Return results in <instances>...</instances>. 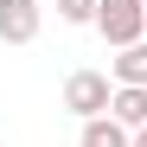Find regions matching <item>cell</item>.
Listing matches in <instances>:
<instances>
[{
    "instance_id": "cell-1",
    "label": "cell",
    "mask_w": 147,
    "mask_h": 147,
    "mask_svg": "<svg viewBox=\"0 0 147 147\" xmlns=\"http://www.w3.org/2000/svg\"><path fill=\"white\" fill-rule=\"evenodd\" d=\"M109 102H115V77H109V70H70V77H64V109L77 121L109 115Z\"/></svg>"
},
{
    "instance_id": "cell-2",
    "label": "cell",
    "mask_w": 147,
    "mask_h": 147,
    "mask_svg": "<svg viewBox=\"0 0 147 147\" xmlns=\"http://www.w3.org/2000/svg\"><path fill=\"white\" fill-rule=\"evenodd\" d=\"M96 32H102L115 51L141 45L147 38V0H102V7H96Z\"/></svg>"
},
{
    "instance_id": "cell-3",
    "label": "cell",
    "mask_w": 147,
    "mask_h": 147,
    "mask_svg": "<svg viewBox=\"0 0 147 147\" xmlns=\"http://www.w3.org/2000/svg\"><path fill=\"white\" fill-rule=\"evenodd\" d=\"M38 26H45L38 0H0V45H32Z\"/></svg>"
},
{
    "instance_id": "cell-4",
    "label": "cell",
    "mask_w": 147,
    "mask_h": 147,
    "mask_svg": "<svg viewBox=\"0 0 147 147\" xmlns=\"http://www.w3.org/2000/svg\"><path fill=\"white\" fill-rule=\"evenodd\" d=\"M109 77H115V90H147V38L128 45V51H115Z\"/></svg>"
},
{
    "instance_id": "cell-5",
    "label": "cell",
    "mask_w": 147,
    "mask_h": 147,
    "mask_svg": "<svg viewBox=\"0 0 147 147\" xmlns=\"http://www.w3.org/2000/svg\"><path fill=\"white\" fill-rule=\"evenodd\" d=\"M109 115H115V121H121L128 134H141V128H147V90H115Z\"/></svg>"
},
{
    "instance_id": "cell-6",
    "label": "cell",
    "mask_w": 147,
    "mask_h": 147,
    "mask_svg": "<svg viewBox=\"0 0 147 147\" xmlns=\"http://www.w3.org/2000/svg\"><path fill=\"white\" fill-rule=\"evenodd\" d=\"M77 147H134V134L121 128L115 115H96V121H83V141Z\"/></svg>"
},
{
    "instance_id": "cell-7",
    "label": "cell",
    "mask_w": 147,
    "mask_h": 147,
    "mask_svg": "<svg viewBox=\"0 0 147 147\" xmlns=\"http://www.w3.org/2000/svg\"><path fill=\"white\" fill-rule=\"evenodd\" d=\"M96 7L102 0H58V19L64 26H96Z\"/></svg>"
},
{
    "instance_id": "cell-8",
    "label": "cell",
    "mask_w": 147,
    "mask_h": 147,
    "mask_svg": "<svg viewBox=\"0 0 147 147\" xmlns=\"http://www.w3.org/2000/svg\"><path fill=\"white\" fill-rule=\"evenodd\" d=\"M134 147H147V128H141V134H134Z\"/></svg>"
},
{
    "instance_id": "cell-9",
    "label": "cell",
    "mask_w": 147,
    "mask_h": 147,
    "mask_svg": "<svg viewBox=\"0 0 147 147\" xmlns=\"http://www.w3.org/2000/svg\"><path fill=\"white\" fill-rule=\"evenodd\" d=\"M0 147H7V141H0Z\"/></svg>"
}]
</instances>
